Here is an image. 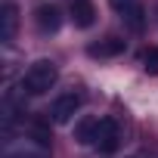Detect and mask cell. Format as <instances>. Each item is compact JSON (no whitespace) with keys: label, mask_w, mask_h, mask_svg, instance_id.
I'll return each mask as SVG.
<instances>
[{"label":"cell","mask_w":158,"mask_h":158,"mask_svg":"<svg viewBox=\"0 0 158 158\" xmlns=\"http://www.w3.org/2000/svg\"><path fill=\"white\" fill-rule=\"evenodd\" d=\"M56 81H59V68H56L50 59H37V62L22 74V90H25L28 96H44V93H50V90L56 87Z\"/></svg>","instance_id":"1"},{"label":"cell","mask_w":158,"mask_h":158,"mask_svg":"<svg viewBox=\"0 0 158 158\" xmlns=\"http://www.w3.org/2000/svg\"><path fill=\"white\" fill-rule=\"evenodd\" d=\"M81 106H84V96L81 93H62L50 106V121L53 124H68L77 112H81Z\"/></svg>","instance_id":"2"},{"label":"cell","mask_w":158,"mask_h":158,"mask_svg":"<svg viewBox=\"0 0 158 158\" xmlns=\"http://www.w3.org/2000/svg\"><path fill=\"white\" fill-rule=\"evenodd\" d=\"M99 152H115L121 146V127L118 121L112 118H99V130H96V143H93Z\"/></svg>","instance_id":"3"},{"label":"cell","mask_w":158,"mask_h":158,"mask_svg":"<svg viewBox=\"0 0 158 158\" xmlns=\"http://www.w3.org/2000/svg\"><path fill=\"white\" fill-rule=\"evenodd\" d=\"M3 158H50V152L44 139H25L19 146H6Z\"/></svg>","instance_id":"4"},{"label":"cell","mask_w":158,"mask_h":158,"mask_svg":"<svg viewBox=\"0 0 158 158\" xmlns=\"http://www.w3.org/2000/svg\"><path fill=\"white\" fill-rule=\"evenodd\" d=\"M124 50H127V44H124L121 37H106V40L87 47V53H90L93 59H112V56H121Z\"/></svg>","instance_id":"5"},{"label":"cell","mask_w":158,"mask_h":158,"mask_svg":"<svg viewBox=\"0 0 158 158\" xmlns=\"http://www.w3.org/2000/svg\"><path fill=\"white\" fill-rule=\"evenodd\" d=\"M16 28H19V10L13 3H3V10H0V40L10 44L16 37Z\"/></svg>","instance_id":"6"},{"label":"cell","mask_w":158,"mask_h":158,"mask_svg":"<svg viewBox=\"0 0 158 158\" xmlns=\"http://www.w3.org/2000/svg\"><path fill=\"white\" fill-rule=\"evenodd\" d=\"M71 22L77 28H90L96 22V6L90 0H71Z\"/></svg>","instance_id":"7"},{"label":"cell","mask_w":158,"mask_h":158,"mask_svg":"<svg viewBox=\"0 0 158 158\" xmlns=\"http://www.w3.org/2000/svg\"><path fill=\"white\" fill-rule=\"evenodd\" d=\"M34 22H37V28L47 34V31H59V22H62V19H59V10H56L53 3H50V6L44 3V6H37Z\"/></svg>","instance_id":"8"},{"label":"cell","mask_w":158,"mask_h":158,"mask_svg":"<svg viewBox=\"0 0 158 158\" xmlns=\"http://www.w3.org/2000/svg\"><path fill=\"white\" fill-rule=\"evenodd\" d=\"M96 130H99V118H81L77 127H74V136H77V143L93 146L96 143Z\"/></svg>","instance_id":"9"},{"label":"cell","mask_w":158,"mask_h":158,"mask_svg":"<svg viewBox=\"0 0 158 158\" xmlns=\"http://www.w3.org/2000/svg\"><path fill=\"white\" fill-rule=\"evenodd\" d=\"M121 19H124V22H127V28H130V31H136V34L146 28V10H143L139 3H136V6H130Z\"/></svg>","instance_id":"10"},{"label":"cell","mask_w":158,"mask_h":158,"mask_svg":"<svg viewBox=\"0 0 158 158\" xmlns=\"http://www.w3.org/2000/svg\"><path fill=\"white\" fill-rule=\"evenodd\" d=\"M143 65H146V71H149V74H158V47H155V50H149V53L143 56Z\"/></svg>","instance_id":"11"},{"label":"cell","mask_w":158,"mask_h":158,"mask_svg":"<svg viewBox=\"0 0 158 158\" xmlns=\"http://www.w3.org/2000/svg\"><path fill=\"white\" fill-rule=\"evenodd\" d=\"M109 3H112V10H118V13L124 16L130 6H136V3H139V0H109Z\"/></svg>","instance_id":"12"}]
</instances>
